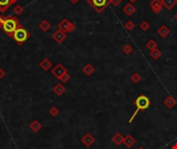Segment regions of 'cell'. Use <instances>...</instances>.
<instances>
[{
  "mask_svg": "<svg viewBox=\"0 0 177 149\" xmlns=\"http://www.w3.org/2000/svg\"><path fill=\"white\" fill-rule=\"evenodd\" d=\"M20 26L21 25H20L19 20L16 17H11V16L8 18L0 17V28L5 32L8 35L13 36L14 32L17 30Z\"/></svg>",
  "mask_w": 177,
  "mask_h": 149,
  "instance_id": "1",
  "label": "cell"
},
{
  "mask_svg": "<svg viewBox=\"0 0 177 149\" xmlns=\"http://www.w3.org/2000/svg\"><path fill=\"white\" fill-rule=\"evenodd\" d=\"M135 105H136V108H137V109H136L135 113L133 114L132 118L130 119V123L134 120L136 115H137L140 111H142V110H146L147 108L150 106V100H149L146 95H140V96H138V98L135 100Z\"/></svg>",
  "mask_w": 177,
  "mask_h": 149,
  "instance_id": "2",
  "label": "cell"
},
{
  "mask_svg": "<svg viewBox=\"0 0 177 149\" xmlns=\"http://www.w3.org/2000/svg\"><path fill=\"white\" fill-rule=\"evenodd\" d=\"M86 1L98 13H103L111 4V0H86Z\"/></svg>",
  "mask_w": 177,
  "mask_h": 149,
  "instance_id": "3",
  "label": "cell"
},
{
  "mask_svg": "<svg viewBox=\"0 0 177 149\" xmlns=\"http://www.w3.org/2000/svg\"><path fill=\"white\" fill-rule=\"evenodd\" d=\"M30 36V33H29L28 31L26 30V29L24 28V27L20 26L19 28L17 29L15 32H14L13 36L11 37L15 40V42L17 43H19V45H22V43H24L27 40V38Z\"/></svg>",
  "mask_w": 177,
  "mask_h": 149,
  "instance_id": "4",
  "label": "cell"
},
{
  "mask_svg": "<svg viewBox=\"0 0 177 149\" xmlns=\"http://www.w3.org/2000/svg\"><path fill=\"white\" fill-rule=\"evenodd\" d=\"M58 28H59V30H61L63 32H74L76 29V26L72 22L68 21V20L63 19L62 21L58 24Z\"/></svg>",
  "mask_w": 177,
  "mask_h": 149,
  "instance_id": "5",
  "label": "cell"
},
{
  "mask_svg": "<svg viewBox=\"0 0 177 149\" xmlns=\"http://www.w3.org/2000/svg\"><path fill=\"white\" fill-rule=\"evenodd\" d=\"M52 74L54 75L55 78H57V79L60 80L61 77H62V76H63L64 74H66V70L64 68V66L61 65L60 63H58V64H57V65L55 66V67L52 70Z\"/></svg>",
  "mask_w": 177,
  "mask_h": 149,
  "instance_id": "6",
  "label": "cell"
},
{
  "mask_svg": "<svg viewBox=\"0 0 177 149\" xmlns=\"http://www.w3.org/2000/svg\"><path fill=\"white\" fill-rule=\"evenodd\" d=\"M18 0H0V13H5Z\"/></svg>",
  "mask_w": 177,
  "mask_h": 149,
  "instance_id": "7",
  "label": "cell"
},
{
  "mask_svg": "<svg viewBox=\"0 0 177 149\" xmlns=\"http://www.w3.org/2000/svg\"><path fill=\"white\" fill-rule=\"evenodd\" d=\"M149 5H150V8L154 13H160V10H163V6H164L162 3V0H152Z\"/></svg>",
  "mask_w": 177,
  "mask_h": 149,
  "instance_id": "8",
  "label": "cell"
},
{
  "mask_svg": "<svg viewBox=\"0 0 177 149\" xmlns=\"http://www.w3.org/2000/svg\"><path fill=\"white\" fill-rule=\"evenodd\" d=\"M52 37H53V40H55L56 43H62L64 40L66 38V33L65 32H63V31H61V30H56L53 33V35H52Z\"/></svg>",
  "mask_w": 177,
  "mask_h": 149,
  "instance_id": "9",
  "label": "cell"
},
{
  "mask_svg": "<svg viewBox=\"0 0 177 149\" xmlns=\"http://www.w3.org/2000/svg\"><path fill=\"white\" fill-rule=\"evenodd\" d=\"M122 10H123V13H124L126 16H133L135 13V11H136V7L134 6V4L128 2V4H125V5L123 6Z\"/></svg>",
  "mask_w": 177,
  "mask_h": 149,
  "instance_id": "10",
  "label": "cell"
},
{
  "mask_svg": "<svg viewBox=\"0 0 177 149\" xmlns=\"http://www.w3.org/2000/svg\"><path fill=\"white\" fill-rule=\"evenodd\" d=\"M158 34L162 38H165V37H167V36L170 34V29L168 28L166 25H162V26H160V28L158 29Z\"/></svg>",
  "mask_w": 177,
  "mask_h": 149,
  "instance_id": "11",
  "label": "cell"
},
{
  "mask_svg": "<svg viewBox=\"0 0 177 149\" xmlns=\"http://www.w3.org/2000/svg\"><path fill=\"white\" fill-rule=\"evenodd\" d=\"M162 3L167 10H172L177 4V0H162Z\"/></svg>",
  "mask_w": 177,
  "mask_h": 149,
  "instance_id": "12",
  "label": "cell"
},
{
  "mask_svg": "<svg viewBox=\"0 0 177 149\" xmlns=\"http://www.w3.org/2000/svg\"><path fill=\"white\" fill-rule=\"evenodd\" d=\"M94 66H92L91 64H86V65L83 67V73L85 75H87V76H90V75H92L93 73H94Z\"/></svg>",
  "mask_w": 177,
  "mask_h": 149,
  "instance_id": "13",
  "label": "cell"
},
{
  "mask_svg": "<svg viewBox=\"0 0 177 149\" xmlns=\"http://www.w3.org/2000/svg\"><path fill=\"white\" fill-rule=\"evenodd\" d=\"M40 30H43V31H48L51 28V24H50V22L47 21V20H43V21L40 23Z\"/></svg>",
  "mask_w": 177,
  "mask_h": 149,
  "instance_id": "14",
  "label": "cell"
},
{
  "mask_svg": "<svg viewBox=\"0 0 177 149\" xmlns=\"http://www.w3.org/2000/svg\"><path fill=\"white\" fill-rule=\"evenodd\" d=\"M40 67H42L44 70H48L52 66V63H51V61H49L47 58H45L44 60L40 61Z\"/></svg>",
  "mask_w": 177,
  "mask_h": 149,
  "instance_id": "15",
  "label": "cell"
},
{
  "mask_svg": "<svg viewBox=\"0 0 177 149\" xmlns=\"http://www.w3.org/2000/svg\"><path fill=\"white\" fill-rule=\"evenodd\" d=\"M146 48L148 50H150V51L158 49V43H156L155 40H148V42H147V43H146Z\"/></svg>",
  "mask_w": 177,
  "mask_h": 149,
  "instance_id": "16",
  "label": "cell"
},
{
  "mask_svg": "<svg viewBox=\"0 0 177 149\" xmlns=\"http://www.w3.org/2000/svg\"><path fill=\"white\" fill-rule=\"evenodd\" d=\"M123 143L125 144L126 146H128V147H130V146L133 145V144L135 143V139L133 138L132 136H130V135H128V136H126L124 139H123Z\"/></svg>",
  "mask_w": 177,
  "mask_h": 149,
  "instance_id": "17",
  "label": "cell"
},
{
  "mask_svg": "<svg viewBox=\"0 0 177 149\" xmlns=\"http://www.w3.org/2000/svg\"><path fill=\"white\" fill-rule=\"evenodd\" d=\"M160 56H162V52H160V50L155 49V50L150 51V57L154 59V60H158V58H160Z\"/></svg>",
  "mask_w": 177,
  "mask_h": 149,
  "instance_id": "18",
  "label": "cell"
},
{
  "mask_svg": "<svg viewBox=\"0 0 177 149\" xmlns=\"http://www.w3.org/2000/svg\"><path fill=\"white\" fill-rule=\"evenodd\" d=\"M112 141L114 142L116 145H120L121 143L123 142V138H122V136H121L120 134H116L115 136L112 138Z\"/></svg>",
  "mask_w": 177,
  "mask_h": 149,
  "instance_id": "19",
  "label": "cell"
},
{
  "mask_svg": "<svg viewBox=\"0 0 177 149\" xmlns=\"http://www.w3.org/2000/svg\"><path fill=\"white\" fill-rule=\"evenodd\" d=\"M64 91H65V89H64V87L61 85V84H57V85L54 87V92L58 95H61Z\"/></svg>",
  "mask_w": 177,
  "mask_h": 149,
  "instance_id": "20",
  "label": "cell"
},
{
  "mask_svg": "<svg viewBox=\"0 0 177 149\" xmlns=\"http://www.w3.org/2000/svg\"><path fill=\"white\" fill-rule=\"evenodd\" d=\"M122 51H123V53H124V54H126V55H130V54H132V53H133V51H134V49H133V47L130 45V43H126V45L123 46Z\"/></svg>",
  "mask_w": 177,
  "mask_h": 149,
  "instance_id": "21",
  "label": "cell"
},
{
  "mask_svg": "<svg viewBox=\"0 0 177 149\" xmlns=\"http://www.w3.org/2000/svg\"><path fill=\"white\" fill-rule=\"evenodd\" d=\"M165 105H166L168 108H172L175 105V100H174L172 96H169V97H167L166 100H165Z\"/></svg>",
  "mask_w": 177,
  "mask_h": 149,
  "instance_id": "22",
  "label": "cell"
},
{
  "mask_svg": "<svg viewBox=\"0 0 177 149\" xmlns=\"http://www.w3.org/2000/svg\"><path fill=\"white\" fill-rule=\"evenodd\" d=\"M93 142H94V139L90 136V135H86V136H85L84 138H83V143L86 144L87 146L91 145Z\"/></svg>",
  "mask_w": 177,
  "mask_h": 149,
  "instance_id": "23",
  "label": "cell"
},
{
  "mask_svg": "<svg viewBox=\"0 0 177 149\" xmlns=\"http://www.w3.org/2000/svg\"><path fill=\"white\" fill-rule=\"evenodd\" d=\"M140 28H141L142 31H147L149 28H150V25H149L148 21H142L141 24H140Z\"/></svg>",
  "mask_w": 177,
  "mask_h": 149,
  "instance_id": "24",
  "label": "cell"
},
{
  "mask_svg": "<svg viewBox=\"0 0 177 149\" xmlns=\"http://www.w3.org/2000/svg\"><path fill=\"white\" fill-rule=\"evenodd\" d=\"M23 11H24V8H23L22 5H20V4H18V5L15 6V8H14V13H16V15L20 16L23 13Z\"/></svg>",
  "mask_w": 177,
  "mask_h": 149,
  "instance_id": "25",
  "label": "cell"
},
{
  "mask_svg": "<svg viewBox=\"0 0 177 149\" xmlns=\"http://www.w3.org/2000/svg\"><path fill=\"white\" fill-rule=\"evenodd\" d=\"M141 76H140L138 73H135V74L132 75V77H130V80H132L134 83H139L140 81H141Z\"/></svg>",
  "mask_w": 177,
  "mask_h": 149,
  "instance_id": "26",
  "label": "cell"
},
{
  "mask_svg": "<svg viewBox=\"0 0 177 149\" xmlns=\"http://www.w3.org/2000/svg\"><path fill=\"white\" fill-rule=\"evenodd\" d=\"M124 27H125V29L128 31H132L133 29L135 28V23L133 21H128L124 24Z\"/></svg>",
  "mask_w": 177,
  "mask_h": 149,
  "instance_id": "27",
  "label": "cell"
},
{
  "mask_svg": "<svg viewBox=\"0 0 177 149\" xmlns=\"http://www.w3.org/2000/svg\"><path fill=\"white\" fill-rule=\"evenodd\" d=\"M122 2V0H111V4L114 6H118Z\"/></svg>",
  "mask_w": 177,
  "mask_h": 149,
  "instance_id": "28",
  "label": "cell"
},
{
  "mask_svg": "<svg viewBox=\"0 0 177 149\" xmlns=\"http://www.w3.org/2000/svg\"><path fill=\"white\" fill-rule=\"evenodd\" d=\"M68 79H70V75H68V73H66V74H64V75L62 76V77H61V79H60V80H61V81H62V82H66Z\"/></svg>",
  "mask_w": 177,
  "mask_h": 149,
  "instance_id": "29",
  "label": "cell"
},
{
  "mask_svg": "<svg viewBox=\"0 0 177 149\" xmlns=\"http://www.w3.org/2000/svg\"><path fill=\"white\" fill-rule=\"evenodd\" d=\"M79 1H80V0H70V3H73V4H77Z\"/></svg>",
  "mask_w": 177,
  "mask_h": 149,
  "instance_id": "30",
  "label": "cell"
},
{
  "mask_svg": "<svg viewBox=\"0 0 177 149\" xmlns=\"http://www.w3.org/2000/svg\"><path fill=\"white\" fill-rule=\"evenodd\" d=\"M4 76V72L2 70H0V78H2Z\"/></svg>",
  "mask_w": 177,
  "mask_h": 149,
  "instance_id": "31",
  "label": "cell"
},
{
  "mask_svg": "<svg viewBox=\"0 0 177 149\" xmlns=\"http://www.w3.org/2000/svg\"><path fill=\"white\" fill-rule=\"evenodd\" d=\"M128 1H130V3H135L137 0H128Z\"/></svg>",
  "mask_w": 177,
  "mask_h": 149,
  "instance_id": "32",
  "label": "cell"
},
{
  "mask_svg": "<svg viewBox=\"0 0 177 149\" xmlns=\"http://www.w3.org/2000/svg\"><path fill=\"white\" fill-rule=\"evenodd\" d=\"M174 19H175L176 21H177V13H175V15H174Z\"/></svg>",
  "mask_w": 177,
  "mask_h": 149,
  "instance_id": "33",
  "label": "cell"
},
{
  "mask_svg": "<svg viewBox=\"0 0 177 149\" xmlns=\"http://www.w3.org/2000/svg\"><path fill=\"white\" fill-rule=\"evenodd\" d=\"M139 149H144V148H139Z\"/></svg>",
  "mask_w": 177,
  "mask_h": 149,
  "instance_id": "34",
  "label": "cell"
}]
</instances>
